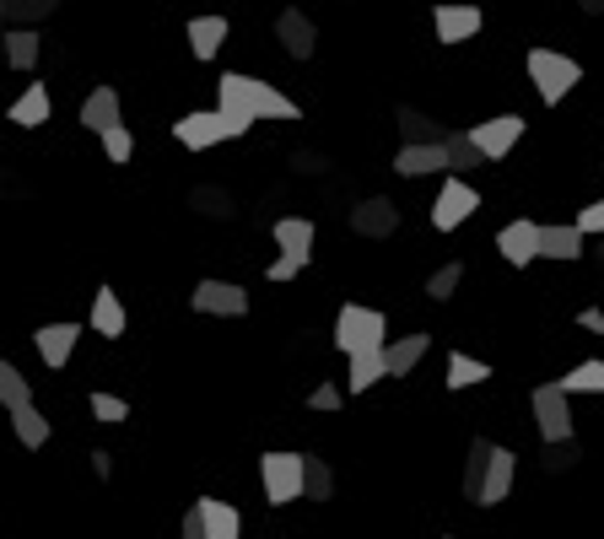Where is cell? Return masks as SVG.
I'll use <instances>...</instances> for the list:
<instances>
[{"label": "cell", "instance_id": "6da1fadb", "mask_svg": "<svg viewBox=\"0 0 604 539\" xmlns=\"http://www.w3.org/2000/svg\"><path fill=\"white\" fill-rule=\"evenodd\" d=\"M216 109H222V120H227V140L249 135V125H260V120H298L302 114L287 92H276L270 82H254V76H243V71H227V76L216 82Z\"/></svg>", "mask_w": 604, "mask_h": 539}, {"label": "cell", "instance_id": "7a4b0ae2", "mask_svg": "<svg viewBox=\"0 0 604 539\" xmlns=\"http://www.w3.org/2000/svg\"><path fill=\"white\" fill-rule=\"evenodd\" d=\"M529 82H534L540 103H545V109H556L562 98H572V92H578L583 65H578L572 54H556V49H529Z\"/></svg>", "mask_w": 604, "mask_h": 539}, {"label": "cell", "instance_id": "3957f363", "mask_svg": "<svg viewBox=\"0 0 604 539\" xmlns=\"http://www.w3.org/2000/svg\"><path fill=\"white\" fill-rule=\"evenodd\" d=\"M389 346V318L378 308H362V302H345L335 313V351L340 356H356V351H378Z\"/></svg>", "mask_w": 604, "mask_h": 539}, {"label": "cell", "instance_id": "277c9868", "mask_svg": "<svg viewBox=\"0 0 604 539\" xmlns=\"http://www.w3.org/2000/svg\"><path fill=\"white\" fill-rule=\"evenodd\" d=\"M260 486H265V502H270V507L298 502L302 497V453H287V448L260 453Z\"/></svg>", "mask_w": 604, "mask_h": 539}, {"label": "cell", "instance_id": "5b68a950", "mask_svg": "<svg viewBox=\"0 0 604 539\" xmlns=\"http://www.w3.org/2000/svg\"><path fill=\"white\" fill-rule=\"evenodd\" d=\"M529 404H534V426L545 442H572V394L562 384H540Z\"/></svg>", "mask_w": 604, "mask_h": 539}, {"label": "cell", "instance_id": "8992f818", "mask_svg": "<svg viewBox=\"0 0 604 539\" xmlns=\"http://www.w3.org/2000/svg\"><path fill=\"white\" fill-rule=\"evenodd\" d=\"M475 211H480L475 184H464L458 173H449V178H443V189H438V205H432V227H438V233H453V227H464Z\"/></svg>", "mask_w": 604, "mask_h": 539}, {"label": "cell", "instance_id": "52a82bcc", "mask_svg": "<svg viewBox=\"0 0 604 539\" xmlns=\"http://www.w3.org/2000/svg\"><path fill=\"white\" fill-rule=\"evenodd\" d=\"M194 313H211V318H243L249 313V291L238 280H200L194 297H189Z\"/></svg>", "mask_w": 604, "mask_h": 539}, {"label": "cell", "instance_id": "ba28073f", "mask_svg": "<svg viewBox=\"0 0 604 539\" xmlns=\"http://www.w3.org/2000/svg\"><path fill=\"white\" fill-rule=\"evenodd\" d=\"M524 130H529V120L524 114H496V120H486V125H475L469 130V140H475V151L486 156V162H502L518 140H524Z\"/></svg>", "mask_w": 604, "mask_h": 539}, {"label": "cell", "instance_id": "9c48e42d", "mask_svg": "<svg viewBox=\"0 0 604 539\" xmlns=\"http://www.w3.org/2000/svg\"><path fill=\"white\" fill-rule=\"evenodd\" d=\"M480 27H486L480 5H458V0L432 5V33H438V43H469Z\"/></svg>", "mask_w": 604, "mask_h": 539}, {"label": "cell", "instance_id": "30bf717a", "mask_svg": "<svg viewBox=\"0 0 604 539\" xmlns=\"http://www.w3.org/2000/svg\"><path fill=\"white\" fill-rule=\"evenodd\" d=\"M394 173H400V178L449 173V146H443V140H405V146L394 151Z\"/></svg>", "mask_w": 604, "mask_h": 539}, {"label": "cell", "instance_id": "8fae6325", "mask_svg": "<svg viewBox=\"0 0 604 539\" xmlns=\"http://www.w3.org/2000/svg\"><path fill=\"white\" fill-rule=\"evenodd\" d=\"M513 475H518V459H513L507 448H496V442H491V459H486V475H480V491H475V502H480V507H496V502H507V491H513Z\"/></svg>", "mask_w": 604, "mask_h": 539}, {"label": "cell", "instance_id": "7c38bea8", "mask_svg": "<svg viewBox=\"0 0 604 539\" xmlns=\"http://www.w3.org/2000/svg\"><path fill=\"white\" fill-rule=\"evenodd\" d=\"M496 254L513 270L534 265V260H540V222H507V227L496 233Z\"/></svg>", "mask_w": 604, "mask_h": 539}, {"label": "cell", "instance_id": "4fadbf2b", "mask_svg": "<svg viewBox=\"0 0 604 539\" xmlns=\"http://www.w3.org/2000/svg\"><path fill=\"white\" fill-rule=\"evenodd\" d=\"M173 140H178V146H189V151H205V146L227 140V120H222V109H200V114H184V120L173 125Z\"/></svg>", "mask_w": 604, "mask_h": 539}, {"label": "cell", "instance_id": "5bb4252c", "mask_svg": "<svg viewBox=\"0 0 604 539\" xmlns=\"http://www.w3.org/2000/svg\"><path fill=\"white\" fill-rule=\"evenodd\" d=\"M383 378H389V351H383V346L345 356V394H367V389L383 384Z\"/></svg>", "mask_w": 604, "mask_h": 539}, {"label": "cell", "instance_id": "9a60e30c", "mask_svg": "<svg viewBox=\"0 0 604 539\" xmlns=\"http://www.w3.org/2000/svg\"><path fill=\"white\" fill-rule=\"evenodd\" d=\"M76 340H81V324H43V329L33 335V346H38L43 367H65V362H71V351H76Z\"/></svg>", "mask_w": 604, "mask_h": 539}, {"label": "cell", "instance_id": "2e32d148", "mask_svg": "<svg viewBox=\"0 0 604 539\" xmlns=\"http://www.w3.org/2000/svg\"><path fill=\"white\" fill-rule=\"evenodd\" d=\"M351 227H356L362 238H389V233L400 227V205H394V200H362V205L351 211Z\"/></svg>", "mask_w": 604, "mask_h": 539}, {"label": "cell", "instance_id": "e0dca14e", "mask_svg": "<svg viewBox=\"0 0 604 539\" xmlns=\"http://www.w3.org/2000/svg\"><path fill=\"white\" fill-rule=\"evenodd\" d=\"M276 38H281V49H287L292 60H307V54H313V43H318V33H313V22L302 16L298 5L276 16Z\"/></svg>", "mask_w": 604, "mask_h": 539}, {"label": "cell", "instance_id": "ac0fdd59", "mask_svg": "<svg viewBox=\"0 0 604 539\" xmlns=\"http://www.w3.org/2000/svg\"><path fill=\"white\" fill-rule=\"evenodd\" d=\"M200 524H205V539H243V518L232 502H216V497H200Z\"/></svg>", "mask_w": 604, "mask_h": 539}, {"label": "cell", "instance_id": "d6986e66", "mask_svg": "<svg viewBox=\"0 0 604 539\" xmlns=\"http://www.w3.org/2000/svg\"><path fill=\"white\" fill-rule=\"evenodd\" d=\"M227 16H194L189 22V54L194 60H216L222 54V43H227Z\"/></svg>", "mask_w": 604, "mask_h": 539}, {"label": "cell", "instance_id": "ffe728a7", "mask_svg": "<svg viewBox=\"0 0 604 539\" xmlns=\"http://www.w3.org/2000/svg\"><path fill=\"white\" fill-rule=\"evenodd\" d=\"M49 114H54V98H49V87H43V82H33V87L11 103V125H22V130L49 125Z\"/></svg>", "mask_w": 604, "mask_h": 539}, {"label": "cell", "instance_id": "44dd1931", "mask_svg": "<svg viewBox=\"0 0 604 539\" xmlns=\"http://www.w3.org/2000/svg\"><path fill=\"white\" fill-rule=\"evenodd\" d=\"M540 260H583V233L578 222H556V227H540Z\"/></svg>", "mask_w": 604, "mask_h": 539}, {"label": "cell", "instance_id": "7402d4cb", "mask_svg": "<svg viewBox=\"0 0 604 539\" xmlns=\"http://www.w3.org/2000/svg\"><path fill=\"white\" fill-rule=\"evenodd\" d=\"M87 324H92L98 335H109V340H114V335H125V324H130V318H125V302H119V291H114V286H98V297H92V318H87Z\"/></svg>", "mask_w": 604, "mask_h": 539}, {"label": "cell", "instance_id": "603a6c76", "mask_svg": "<svg viewBox=\"0 0 604 539\" xmlns=\"http://www.w3.org/2000/svg\"><path fill=\"white\" fill-rule=\"evenodd\" d=\"M383 351H389V378H411V373L421 367V356L432 351V340H427V335H400V340H389Z\"/></svg>", "mask_w": 604, "mask_h": 539}, {"label": "cell", "instance_id": "cb8c5ba5", "mask_svg": "<svg viewBox=\"0 0 604 539\" xmlns=\"http://www.w3.org/2000/svg\"><path fill=\"white\" fill-rule=\"evenodd\" d=\"M81 125H87L92 135H103L109 125H119V92H114V87L87 92V103H81Z\"/></svg>", "mask_w": 604, "mask_h": 539}, {"label": "cell", "instance_id": "d4e9b609", "mask_svg": "<svg viewBox=\"0 0 604 539\" xmlns=\"http://www.w3.org/2000/svg\"><path fill=\"white\" fill-rule=\"evenodd\" d=\"M486 378H491V362H475V356L453 351V356H449V378H443V389L464 394V389H475V384H486Z\"/></svg>", "mask_w": 604, "mask_h": 539}, {"label": "cell", "instance_id": "484cf974", "mask_svg": "<svg viewBox=\"0 0 604 539\" xmlns=\"http://www.w3.org/2000/svg\"><path fill=\"white\" fill-rule=\"evenodd\" d=\"M11 426H16V442H22V448H43V442H49V431H54V426L43 421V410H38V404L11 410Z\"/></svg>", "mask_w": 604, "mask_h": 539}, {"label": "cell", "instance_id": "4316f807", "mask_svg": "<svg viewBox=\"0 0 604 539\" xmlns=\"http://www.w3.org/2000/svg\"><path fill=\"white\" fill-rule=\"evenodd\" d=\"M302 497H313V502L335 497V475H329V464L318 453H302Z\"/></svg>", "mask_w": 604, "mask_h": 539}, {"label": "cell", "instance_id": "83f0119b", "mask_svg": "<svg viewBox=\"0 0 604 539\" xmlns=\"http://www.w3.org/2000/svg\"><path fill=\"white\" fill-rule=\"evenodd\" d=\"M276 243H281V254H313V222L307 216H281Z\"/></svg>", "mask_w": 604, "mask_h": 539}, {"label": "cell", "instance_id": "f1b7e54d", "mask_svg": "<svg viewBox=\"0 0 604 539\" xmlns=\"http://www.w3.org/2000/svg\"><path fill=\"white\" fill-rule=\"evenodd\" d=\"M22 404H33V384L22 378L16 362H0V410H22Z\"/></svg>", "mask_w": 604, "mask_h": 539}, {"label": "cell", "instance_id": "f546056e", "mask_svg": "<svg viewBox=\"0 0 604 539\" xmlns=\"http://www.w3.org/2000/svg\"><path fill=\"white\" fill-rule=\"evenodd\" d=\"M5 60H11L16 71H33V65H38V33H33V27L5 33Z\"/></svg>", "mask_w": 604, "mask_h": 539}, {"label": "cell", "instance_id": "4dcf8cb0", "mask_svg": "<svg viewBox=\"0 0 604 539\" xmlns=\"http://www.w3.org/2000/svg\"><path fill=\"white\" fill-rule=\"evenodd\" d=\"M567 394H604V362H578L567 378H556Z\"/></svg>", "mask_w": 604, "mask_h": 539}, {"label": "cell", "instance_id": "1f68e13d", "mask_svg": "<svg viewBox=\"0 0 604 539\" xmlns=\"http://www.w3.org/2000/svg\"><path fill=\"white\" fill-rule=\"evenodd\" d=\"M486 459H491V442H486V437H475V442H469V459H464V497H469V502H475V491H480Z\"/></svg>", "mask_w": 604, "mask_h": 539}, {"label": "cell", "instance_id": "d6a6232c", "mask_svg": "<svg viewBox=\"0 0 604 539\" xmlns=\"http://www.w3.org/2000/svg\"><path fill=\"white\" fill-rule=\"evenodd\" d=\"M443 146H449V173H464V167H475V162H486L480 151H475V140H469V130H443Z\"/></svg>", "mask_w": 604, "mask_h": 539}, {"label": "cell", "instance_id": "836d02e7", "mask_svg": "<svg viewBox=\"0 0 604 539\" xmlns=\"http://www.w3.org/2000/svg\"><path fill=\"white\" fill-rule=\"evenodd\" d=\"M458 280H464V265H458V260L438 265L432 270V280H427V297H432V302H449L453 291H458Z\"/></svg>", "mask_w": 604, "mask_h": 539}, {"label": "cell", "instance_id": "e575fe53", "mask_svg": "<svg viewBox=\"0 0 604 539\" xmlns=\"http://www.w3.org/2000/svg\"><path fill=\"white\" fill-rule=\"evenodd\" d=\"M103 156H109V162H130V156H136L130 125H109V130H103Z\"/></svg>", "mask_w": 604, "mask_h": 539}, {"label": "cell", "instance_id": "d590c367", "mask_svg": "<svg viewBox=\"0 0 604 539\" xmlns=\"http://www.w3.org/2000/svg\"><path fill=\"white\" fill-rule=\"evenodd\" d=\"M400 130H405V140H443V130L432 120H421L416 109H400Z\"/></svg>", "mask_w": 604, "mask_h": 539}, {"label": "cell", "instance_id": "8d00e7d4", "mask_svg": "<svg viewBox=\"0 0 604 539\" xmlns=\"http://www.w3.org/2000/svg\"><path fill=\"white\" fill-rule=\"evenodd\" d=\"M583 453H578V442H545V469L551 475H562L567 464H578Z\"/></svg>", "mask_w": 604, "mask_h": 539}, {"label": "cell", "instance_id": "74e56055", "mask_svg": "<svg viewBox=\"0 0 604 539\" xmlns=\"http://www.w3.org/2000/svg\"><path fill=\"white\" fill-rule=\"evenodd\" d=\"M92 415H98V421H109V426H114V421H130V404L125 400H114V394H92Z\"/></svg>", "mask_w": 604, "mask_h": 539}, {"label": "cell", "instance_id": "f35d334b", "mask_svg": "<svg viewBox=\"0 0 604 539\" xmlns=\"http://www.w3.org/2000/svg\"><path fill=\"white\" fill-rule=\"evenodd\" d=\"M578 233H583V238H604V200L578 211Z\"/></svg>", "mask_w": 604, "mask_h": 539}, {"label": "cell", "instance_id": "ab89813d", "mask_svg": "<svg viewBox=\"0 0 604 539\" xmlns=\"http://www.w3.org/2000/svg\"><path fill=\"white\" fill-rule=\"evenodd\" d=\"M307 260H313V254H281L276 265L265 270V275H270V280H292V275H302V270H307Z\"/></svg>", "mask_w": 604, "mask_h": 539}, {"label": "cell", "instance_id": "60d3db41", "mask_svg": "<svg viewBox=\"0 0 604 539\" xmlns=\"http://www.w3.org/2000/svg\"><path fill=\"white\" fill-rule=\"evenodd\" d=\"M340 400H345L340 384H318V389L307 394V410H340Z\"/></svg>", "mask_w": 604, "mask_h": 539}, {"label": "cell", "instance_id": "b9f144b4", "mask_svg": "<svg viewBox=\"0 0 604 539\" xmlns=\"http://www.w3.org/2000/svg\"><path fill=\"white\" fill-rule=\"evenodd\" d=\"M178 539H205V524H200V507H189V513H184V529H178Z\"/></svg>", "mask_w": 604, "mask_h": 539}, {"label": "cell", "instance_id": "7bdbcfd3", "mask_svg": "<svg viewBox=\"0 0 604 539\" xmlns=\"http://www.w3.org/2000/svg\"><path fill=\"white\" fill-rule=\"evenodd\" d=\"M578 324H583L589 335H604V308H583V313H578Z\"/></svg>", "mask_w": 604, "mask_h": 539}, {"label": "cell", "instance_id": "ee69618b", "mask_svg": "<svg viewBox=\"0 0 604 539\" xmlns=\"http://www.w3.org/2000/svg\"><path fill=\"white\" fill-rule=\"evenodd\" d=\"M92 469H98V480H109V475H114V453L98 448V453H92Z\"/></svg>", "mask_w": 604, "mask_h": 539}, {"label": "cell", "instance_id": "f6af8a7d", "mask_svg": "<svg viewBox=\"0 0 604 539\" xmlns=\"http://www.w3.org/2000/svg\"><path fill=\"white\" fill-rule=\"evenodd\" d=\"M0 22H5V0H0Z\"/></svg>", "mask_w": 604, "mask_h": 539}]
</instances>
